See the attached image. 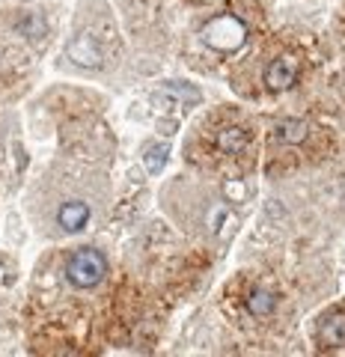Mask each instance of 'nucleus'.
<instances>
[{
    "label": "nucleus",
    "mask_w": 345,
    "mask_h": 357,
    "mask_svg": "<svg viewBox=\"0 0 345 357\" xmlns=\"http://www.w3.org/2000/svg\"><path fill=\"white\" fill-rule=\"evenodd\" d=\"M167 93H173L182 102H199V93L194 86H179V84H167Z\"/></svg>",
    "instance_id": "11"
},
{
    "label": "nucleus",
    "mask_w": 345,
    "mask_h": 357,
    "mask_svg": "<svg viewBox=\"0 0 345 357\" xmlns=\"http://www.w3.org/2000/svg\"><path fill=\"white\" fill-rule=\"evenodd\" d=\"M203 42L208 48L224 51V54L238 51L247 42V24L232 13H220L215 18H208V24L203 27Z\"/></svg>",
    "instance_id": "1"
},
{
    "label": "nucleus",
    "mask_w": 345,
    "mask_h": 357,
    "mask_svg": "<svg viewBox=\"0 0 345 357\" xmlns=\"http://www.w3.org/2000/svg\"><path fill=\"white\" fill-rule=\"evenodd\" d=\"M146 170L149 173H161L164 170V164H167V149H161V146H149L146 149Z\"/></svg>",
    "instance_id": "10"
},
{
    "label": "nucleus",
    "mask_w": 345,
    "mask_h": 357,
    "mask_svg": "<svg viewBox=\"0 0 345 357\" xmlns=\"http://www.w3.org/2000/svg\"><path fill=\"white\" fill-rule=\"evenodd\" d=\"M57 220L66 232H77L86 227V220H90V206L81 203V199H72V203H63L60 211H57Z\"/></svg>",
    "instance_id": "5"
},
{
    "label": "nucleus",
    "mask_w": 345,
    "mask_h": 357,
    "mask_svg": "<svg viewBox=\"0 0 345 357\" xmlns=\"http://www.w3.org/2000/svg\"><path fill=\"white\" fill-rule=\"evenodd\" d=\"M69 57L77 63V66H95L102 63V54H98V48L90 42V36H77L72 45H69Z\"/></svg>",
    "instance_id": "7"
},
{
    "label": "nucleus",
    "mask_w": 345,
    "mask_h": 357,
    "mask_svg": "<svg viewBox=\"0 0 345 357\" xmlns=\"http://www.w3.org/2000/svg\"><path fill=\"white\" fill-rule=\"evenodd\" d=\"M107 274V259L102 250H93V248H81L69 256L66 262V277L69 283L77 286V289H93L105 280Z\"/></svg>",
    "instance_id": "2"
},
{
    "label": "nucleus",
    "mask_w": 345,
    "mask_h": 357,
    "mask_svg": "<svg viewBox=\"0 0 345 357\" xmlns=\"http://www.w3.org/2000/svg\"><path fill=\"white\" fill-rule=\"evenodd\" d=\"M247 131H244L241 126H227V128H220L217 131V137H215V146L217 152H224V155H238L244 146H247Z\"/></svg>",
    "instance_id": "6"
},
{
    "label": "nucleus",
    "mask_w": 345,
    "mask_h": 357,
    "mask_svg": "<svg viewBox=\"0 0 345 357\" xmlns=\"http://www.w3.org/2000/svg\"><path fill=\"white\" fill-rule=\"evenodd\" d=\"M298 72H300L298 57L283 54V57L271 60V66L265 69V84H268V89H274V93H280V89H289L298 84Z\"/></svg>",
    "instance_id": "3"
},
{
    "label": "nucleus",
    "mask_w": 345,
    "mask_h": 357,
    "mask_svg": "<svg viewBox=\"0 0 345 357\" xmlns=\"http://www.w3.org/2000/svg\"><path fill=\"white\" fill-rule=\"evenodd\" d=\"M277 307V298L268 292V289H253L247 298V310L253 316H268V312Z\"/></svg>",
    "instance_id": "9"
},
{
    "label": "nucleus",
    "mask_w": 345,
    "mask_h": 357,
    "mask_svg": "<svg viewBox=\"0 0 345 357\" xmlns=\"http://www.w3.org/2000/svg\"><path fill=\"white\" fill-rule=\"evenodd\" d=\"M274 137L280 140V143H304V137H307V122L304 119H283V122H277Z\"/></svg>",
    "instance_id": "8"
},
{
    "label": "nucleus",
    "mask_w": 345,
    "mask_h": 357,
    "mask_svg": "<svg viewBox=\"0 0 345 357\" xmlns=\"http://www.w3.org/2000/svg\"><path fill=\"white\" fill-rule=\"evenodd\" d=\"M319 340L325 349H342L345 345V312H330L319 325Z\"/></svg>",
    "instance_id": "4"
}]
</instances>
